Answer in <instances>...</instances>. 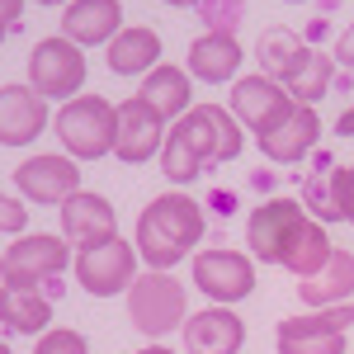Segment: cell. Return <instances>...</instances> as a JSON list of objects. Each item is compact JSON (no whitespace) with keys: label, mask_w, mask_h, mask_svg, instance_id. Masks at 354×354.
Here are the masks:
<instances>
[{"label":"cell","mask_w":354,"mask_h":354,"mask_svg":"<svg viewBox=\"0 0 354 354\" xmlns=\"http://www.w3.org/2000/svg\"><path fill=\"white\" fill-rule=\"evenodd\" d=\"M255 57H260V76H270V81L288 85V76L302 66V57H307V43H302L293 28H265L260 33V43H255Z\"/></svg>","instance_id":"cb8c5ba5"},{"label":"cell","mask_w":354,"mask_h":354,"mask_svg":"<svg viewBox=\"0 0 354 354\" xmlns=\"http://www.w3.org/2000/svg\"><path fill=\"white\" fill-rule=\"evenodd\" d=\"M151 66H161V33L147 24H128L109 43V71L113 76H147Z\"/></svg>","instance_id":"603a6c76"},{"label":"cell","mask_w":354,"mask_h":354,"mask_svg":"<svg viewBox=\"0 0 354 354\" xmlns=\"http://www.w3.org/2000/svg\"><path fill=\"white\" fill-rule=\"evenodd\" d=\"M123 33V5L118 0H71L62 10V38L76 48H109Z\"/></svg>","instance_id":"e0dca14e"},{"label":"cell","mask_w":354,"mask_h":354,"mask_svg":"<svg viewBox=\"0 0 354 354\" xmlns=\"http://www.w3.org/2000/svg\"><path fill=\"white\" fill-rule=\"evenodd\" d=\"M185 71L203 85H232L236 71H241V43H236L232 33H198L189 43Z\"/></svg>","instance_id":"d6986e66"},{"label":"cell","mask_w":354,"mask_h":354,"mask_svg":"<svg viewBox=\"0 0 354 354\" xmlns=\"http://www.w3.org/2000/svg\"><path fill=\"white\" fill-rule=\"evenodd\" d=\"M53 322V298L33 283H0V326L15 335H43Z\"/></svg>","instance_id":"44dd1931"},{"label":"cell","mask_w":354,"mask_h":354,"mask_svg":"<svg viewBox=\"0 0 354 354\" xmlns=\"http://www.w3.org/2000/svg\"><path fill=\"white\" fill-rule=\"evenodd\" d=\"M330 208H335V218H345L354 227V165H340L330 175Z\"/></svg>","instance_id":"f546056e"},{"label":"cell","mask_w":354,"mask_h":354,"mask_svg":"<svg viewBox=\"0 0 354 354\" xmlns=\"http://www.w3.org/2000/svg\"><path fill=\"white\" fill-rule=\"evenodd\" d=\"M19 15H24V0H0V43L10 38V28L19 24Z\"/></svg>","instance_id":"d6a6232c"},{"label":"cell","mask_w":354,"mask_h":354,"mask_svg":"<svg viewBox=\"0 0 354 354\" xmlns=\"http://www.w3.org/2000/svg\"><path fill=\"white\" fill-rule=\"evenodd\" d=\"M302 307H335L354 298V255L350 250H330V260L312 279H298Z\"/></svg>","instance_id":"7402d4cb"},{"label":"cell","mask_w":354,"mask_h":354,"mask_svg":"<svg viewBox=\"0 0 354 354\" xmlns=\"http://www.w3.org/2000/svg\"><path fill=\"white\" fill-rule=\"evenodd\" d=\"M185 354H241L245 345V322L232 312V307H203V312H194L185 317Z\"/></svg>","instance_id":"9a60e30c"},{"label":"cell","mask_w":354,"mask_h":354,"mask_svg":"<svg viewBox=\"0 0 354 354\" xmlns=\"http://www.w3.org/2000/svg\"><path fill=\"white\" fill-rule=\"evenodd\" d=\"M335 57H340L345 66H354V24L340 33V43H335Z\"/></svg>","instance_id":"836d02e7"},{"label":"cell","mask_w":354,"mask_h":354,"mask_svg":"<svg viewBox=\"0 0 354 354\" xmlns=\"http://www.w3.org/2000/svg\"><path fill=\"white\" fill-rule=\"evenodd\" d=\"M76 255L66 236H48V232H24L19 241L5 250V283H33L43 288L48 279L66 270Z\"/></svg>","instance_id":"9c48e42d"},{"label":"cell","mask_w":354,"mask_h":354,"mask_svg":"<svg viewBox=\"0 0 354 354\" xmlns=\"http://www.w3.org/2000/svg\"><path fill=\"white\" fill-rule=\"evenodd\" d=\"M288 5H302V0H288Z\"/></svg>","instance_id":"60d3db41"},{"label":"cell","mask_w":354,"mask_h":354,"mask_svg":"<svg viewBox=\"0 0 354 354\" xmlns=\"http://www.w3.org/2000/svg\"><path fill=\"white\" fill-rule=\"evenodd\" d=\"M165 5H198V0H165Z\"/></svg>","instance_id":"f35d334b"},{"label":"cell","mask_w":354,"mask_h":354,"mask_svg":"<svg viewBox=\"0 0 354 354\" xmlns=\"http://www.w3.org/2000/svg\"><path fill=\"white\" fill-rule=\"evenodd\" d=\"M189 274H194V283H198V293L213 298L218 307H232V302L255 293V260L241 255V250H222V245L198 250Z\"/></svg>","instance_id":"ba28073f"},{"label":"cell","mask_w":354,"mask_h":354,"mask_svg":"<svg viewBox=\"0 0 354 354\" xmlns=\"http://www.w3.org/2000/svg\"><path fill=\"white\" fill-rule=\"evenodd\" d=\"M170 128L189 142V151L203 161V170H208V165L236 161L241 147H245L241 123L232 118V109H222V104H194V109L185 113V118H175Z\"/></svg>","instance_id":"5b68a950"},{"label":"cell","mask_w":354,"mask_h":354,"mask_svg":"<svg viewBox=\"0 0 354 354\" xmlns=\"http://www.w3.org/2000/svg\"><path fill=\"white\" fill-rule=\"evenodd\" d=\"M194 76L185 71V66H170V62H161V66H151L147 76H142V85H137V100L147 104V109H156L165 118V123H175V118H185V113L194 109Z\"/></svg>","instance_id":"ffe728a7"},{"label":"cell","mask_w":354,"mask_h":354,"mask_svg":"<svg viewBox=\"0 0 354 354\" xmlns=\"http://www.w3.org/2000/svg\"><path fill=\"white\" fill-rule=\"evenodd\" d=\"M203 241V208L198 198L185 189H170L161 198H151L137 218V255L147 260V270H175L185 255H194V245Z\"/></svg>","instance_id":"6da1fadb"},{"label":"cell","mask_w":354,"mask_h":354,"mask_svg":"<svg viewBox=\"0 0 354 354\" xmlns=\"http://www.w3.org/2000/svg\"><path fill=\"white\" fill-rule=\"evenodd\" d=\"M24 222H28V208H24V203H15L10 194L0 189V232H15V236H24Z\"/></svg>","instance_id":"4dcf8cb0"},{"label":"cell","mask_w":354,"mask_h":354,"mask_svg":"<svg viewBox=\"0 0 354 354\" xmlns=\"http://www.w3.org/2000/svg\"><path fill=\"white\" fill-rule=\"evenodd\" d=\"M185 317H189V298H185V283L170 270H147L133 279V288H128L133 330H142L147 340H165L170 330L185 326Z\"/></svg>","instance_id":"3957f363"},{"label":"cell","mask_w":354,"mask_h":354,"mask_svg":"<svg viewBox=\"0 0 354 354\" xmlns=\"http://www.w3.org/2000/svg\"><path fill=\"white\" fill-rule=\"evenodd\" d=\"M317 137H322L317 109H312V104H293L279 123H270L265 133H255V142H260V151H265L274 165H298L302 156L317 147Z\"/></svg>","instance_id":"5bb4252c"},{"label":"cell","mask_w":354,"mask_h":354,"mask_svg":"<svg viewBox=\"0 0 354 354\" xmlns=\"http://www.w3.org/2000/svg\"><path fill=\"white\" fill-rule=\"evenodd\" d=\"M0 354H15V350H10V345H5V340H0Z\"/></svg>","instance_id":"ab89813d"},{"label":"cell","mask_w":354,"mask_h":354,"mask_svg":"<svg viewBox=\"0 0 354 354\" xmlns=\"http://www.w3.org/2000/svg\"><path fill=\"white\" fill-rule=\"evenodd\" d=\"M302 203L293 198H265L260 208H250V218H245V245H250V260H260V265H279L283 260V250L293 241V232L302 227Z\"/></svg>","instance_id":"30bf717a"},{"label":"cell","mask_w":354,"mask_h":354,"mask_svg":"<svg viewBox=\"0 0 354 354\" xmlns=\"http://www.w3.org/2000/svg\"><path fill=\"white\" fill-rule=\"evenodd\" d=\"M137 245L123 241V236H109V241L100 245H85L76 250V279H81V288L90 298H113V293H128L137 279Z\"/></svg>","instance_id":"52a82bcc"},{"label":"cell","mask_w":354,"mask_h":354,"mask_svg":"<svg viewBox=\"0 0 354 354\" xmlns=\"http://www.w3.org/2000/svg\"><path fill=\"white\" fill-rule=\"evenodd\" d=\"M15 189H19V198L38 203V208H62L81 189V165L71 156H53V151L28 156L24 165H15Z\"/></svg>","instance_id":"8fae6325"},{"label":"cell","mask_w":354,"mask_h":354,"mask_svg":"<svg viewBox=\"0 0 354 354\" xmlns=\"http://www.w3.org/2000/svg\"><path fill=\"white\" fill-rule=\"evenodd\" d=\"M57 137L71 161H100L113 156V133H118V104L104 95H76L66 100L53 118Z\"/></svg>","instance_id":"7a4b0ae2"},{"label":"cell","mask_w":354,"mask_h":354,"mask_svg":"<svg viewBox=\"0 0 354 354\" xmlns=\"http://www.w3.org/2000/svg\"><path fill=\"white\" fill-rule=\"evenodd\" d=\"M38 5H62V10H66V5H71V0H38Z\"/></svg>","instance_id":"8d00e7d4"},{"label":"cell","mask_w":354,"mask_h":354,"mask_svg":"<svg viewBox=\"0 0 354 354\" xmlns=\"http://www.w3.org/2000/svg\"><path fill=\"white\" fill-rule=\"evenodd\" d=\"M288 109H293L288 90L279 81H270V76H241V81H232V118L241 128H250V133H265Z\"/></svg>","instance_id":"2e32d148"},{"label":"cell","mask_w":354,"mask_h":354,"mask_svg":"<svg viewBox=\"0 0 354 354\" xmlns=\"http://www.w3.org/2000/svg\"><path fill=\"white\" fill-rule=\"evenodd\" d=\"M354 326V302L312 307L307 317H283L274 330L279 354H345V330Z\"/></svg>","instance_id":"277c9868"},{"label":"cell","mask_w":354,"mask_h":354,"mask_svg":"<svg viewBox=\"0 0 354 354\" xmlns=\"http://www.w3.org/2000/svg\"><path fill=\"white\" fill-rule=\"evenodd\" d=\"M335 133H340V137H354V104H345V113L335 118Z\"/></svg>","instance_id":"e575fe53"},{"label":"cell","mask_w":354,"mask_h":354,"mask_svg":"<svg viewBox=\"0 0 354 354\" xmlns=\"http://www.w3.org/2000/svg\"><path fill=\"white\" fill-rule=\"evenodd\" d=\"M302 198H307V208H312L317 218H335V208H330V185L322 189L317 180H307V194H302Z\"/></svg>","instance_id":"1f68e13d"},{"label":"cell","mask_w":354,"mask_h":354,"mask_svg":"<svg viewBox=\"0 0 354 354\" xmlns=\"http://www.w3.org/2000/svg\"><path fill=\"white\" fill-rule=\"evenodd\" d=\"M28 85L53 104V100H76L85 90V53L71 43V38H43L33 57H28Z\"/></svg>","instance_id":"8992f818"},{"label":"cell","mask_w":354,"mask_h":354,"mask_svg":"<svg viewBox=\"0 0 354 354\" xmlns=\"http://www.w3.org/2000/svg\"><path fill=\"white\" fill-rule=\"evenodd\" d=\"M33 354H90V345H85L81 330H71V326H48L43 335H38Z\"/></svg>","instance_id":"f1b7e54d"},{"label":"cell","mask_w":354,"mask_h":354,"mask_svg":"<svg viewBox=\"0 0 354 354\" xmlns=\"http://www.w3.org/2000/svg\"><path fill=\"white\" fill-rule=\"evenodd\" d=\"M48 128V100L33 85H0V147H28Z\"/></svg>","instance_id":"ac0fdd59"},{"label":"cell","mask_w":354,"mask_h":354,"mask_svg":"<svg viewBox=\"0 0 354 354\" xmlns=\"http://www.w3.org/2000/svg\"><path fill=\"white\" fill-rule=\"evenodd\" d=\"M330 81H335V62H330V53H322V48H307V57H302V66L288 76V100L293 104H322V95L330 90Z\"/></svg>","instance_id":"484cf974"},{"label":"cell","mask_w":354,"mask_h":354,"mask_svg":"<svg viewBox=\"0 0 354 354\" xmlns=\"http://www.w3.org/2000/svg\"><path fill=\"white\" fill-rule=\"evenodd\" d=\"M161 170H165V180H170V185H189V180H198V175H203V161H198V156L189 151V142L175 133V128L165 133Z\"/></svg>","instance_id":"4316f807"},{"label":"cell","mask_w":354,"mask_h":354,"mask_svg":"<svg viewBox=\"0 0 354 354\" xmlns=\"http://www.w3.org/2000/svg\"><path fill=\"white\" fill-rule=\"evenodd\" d=\"M57 213H62V236L76 245V250L118 236V213H113L109 198H104V194H95V189H76L62 208H57Z\"/></svg>","instance_id":"4fadbf2b"},{"label":"cell","mask_w":354,"mask_h":354,"mask_svg":"<svg viewBox=\"0 0 354 354\" xmlns=\"http://www.w3.org/2000/svg\"><path fill=\"white\" fill-rule=\"evenodd\" d=\"M165 147V118L156 109H147L142 100H123L118 104V133H113V156L123 165H142L151 156H161Z\"/></svg>","instance_id":"7c38bea8"},{"label":"cell","mask_w":354,"mask_h":354,"mask_svg":"<svg viewBox=\"0 0 354 354\" xmlns=\"http://www.w3.org/2000/svg\"><path fill=\"white\" fill-rule=\"evenodd\" d=\"M137 354H175V350H170V345H161V340H151L147 350H137Z\"/></svg>","instance_id":"d590c367"},{"label":"cell","mask_w":354,"mask_h":354,"mask_svg":"<svg viewBox=\"0 0 354 354\" xmlns=\"http://www.w3.org/2000/svg\"><path fill=\"white\" fill-rule=\"evenodd\" d=\"M194 10L203 19V33H232L236 38V28L245 19V0H198Z\"/></svg>","instance_id":"83f0119b"},{"label":"cell","mask_w":354,"mask_h":354,"mask_svg":"<svg viewBox=\"0 0 354 354\" xmlns=\"http://www.w3.org/2000/svg\"><path fill=\"white\" fill-rule=\"evenodd\" d=\"M330 250H335V245H330L326 227H322L317 218H302V227L293 232V241H288V250H283L279 265H283L288 274H298V279H312V274L330 260Z\"/></svg>","instance_id":"d4e9b609"},{"label":"cell","mask_w":354,"mask_h":354,"mask_svg":"<svg viewBox=\"0 0 354 354\" xmlns=\"http://www.w3.org/2000/svg\"><path fill=\"white\" fill-rule=\"evenodd\" d=\"M0 283H5V250H0Z\"/></svg>","instance_id":"74e56055"}]
</instances>
